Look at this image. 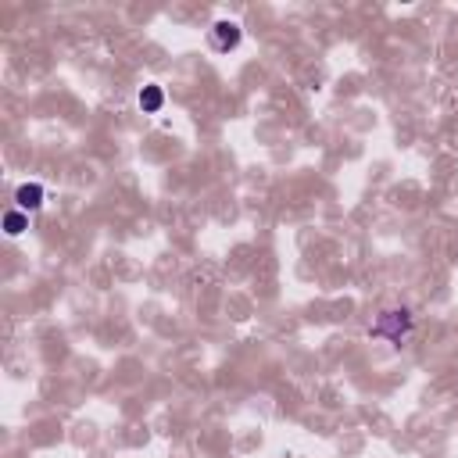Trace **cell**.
I'll use <instances>...</instances> for the list:
<instances>
[{
  "instance_id": "cell-5",
  "label": "cell",
  "mask_w": 458,
  "mask_h": 458,
  "mask_svg": "<svg viewBox=\"0 0 458 458\" xmlns=\"http://www.w3.org/2000/svg\"><path fill=\"white\" fill-rule=\"evenodd\" d=\"M4 229H8V237H18L22 229H25V215H22V211H8V218H4Z\"/></svg>"
},
{
  "instance_id": "cell-3",
  "label": "cell",
  "mask_w": 458,
  "mask_h": 458,
  "mask_svg": "<svg viewBox=\"0 0 458 458\" xmlns=\"http://www.w3.org/2000/svg\"><path fill=\"white\" fill-rule=\"evenodd\" d=\"M240 43V29L233 22H218L215 25V50H233Z\"/></svg>"
},
{
  "instance_id": "cell-1",
  "label": "cell",
  "mask_w": 458,
  "mask_h": 458,
  "mask_svg": "<svg viewBox=\"0 0 458 458\" xmlns=\"http://www.w3.org/2000/svg\"><path fill=\"white\" fill-rule=\"evenodd\" d=\"M369 333L372 336H383V340H390V344H401L409 333H412V315L401 308V312H383L372 326H369Z\"/></svg>"
},
{
  "instance_id": "cell-2",
  "label": "cell",
  "mask_w": 458,
  "mask_h": 458,
  "mask_svg": "<svg viewBox=\"0 0 458 458\" xmlns=\"http://www.w3.org/2000/svg\"><path fill=\"white\" fill-rule=\"evenodd\" d=\"M15 201H18L22 211H36V208L43 204V187H40V183H22V187L15 190Z\"/></svg>"
},
{
  "instance_id": "cell-4",
  "label": "cell",
  "mask_w": 458,
  "mask_h": 458,
  "mask_svg": "<svg viewBox=\"0 0 458 458\" xmlns=\"http://www.w3.org/2000/svg\"><path fill=\"white\" fill-rule=\"evenodd\" d=\"M161 100H165V97H161L158 86H143V93H140V107H143V111H158Z\"/></svg>"
}]
</instances>
